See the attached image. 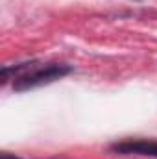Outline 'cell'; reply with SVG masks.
Instances as JSON below:
<instances>
[{"mask_svg": "<svg viewBox=\"0 0 157 159\" xmlns=\"http://www.w3.org/2000/svg\"><path fill=\"white\" fill-rule=\"evenodd\" d=\"M113 152L117 154H135V156H152L157 157V141H146V139H137V141H124V143H117L111 146Z\"/></svg>", "mask_w": 157, "mask_h": 159, "instance_id": "2", "label": "cell"}, {"mask_svg": "<svg viewBox=\"0 0 157 159\" xmlns=\"http://www.w3.org/2000/svg\"><path fill=\"white\" fill-rule=\"evenodd\" d=\"M4 72H13V87L15 91H28L41 85L52 83L56 80H61L70 72L69 65L61 63H39V61H28L15 67H6Z\"/></svg>", "mask_w": 157, "mask_h": 159, "instance_id": "1", "label": "cell"}, {"mask_svg": "<svg viewBox=\"0 0 157 159\" xmlns=\"http://www.w3.org/2000/svg\"><path fill=\"white\" fill-rule=\"evenodd\" d=\"M2 159H19V157H15V156H11V154H2Z\"/></svg>", "mask_w": 157, "mask_h": 159, "instance_id": "3", "label": "cell"}]
</instances>
